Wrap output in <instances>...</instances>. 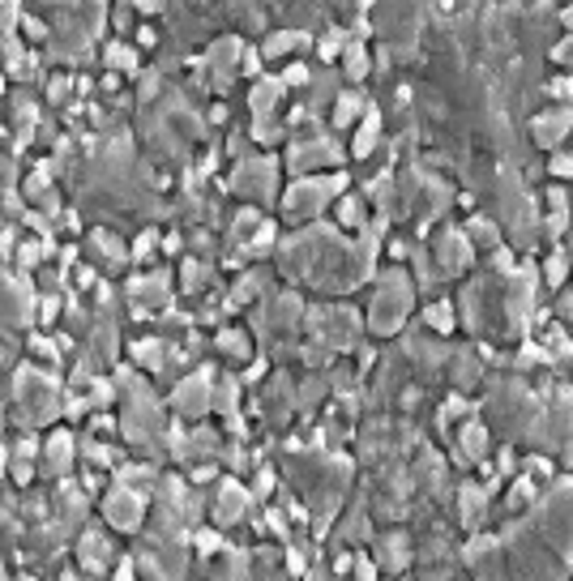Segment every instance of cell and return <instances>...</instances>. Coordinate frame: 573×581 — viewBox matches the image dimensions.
<instances>
[{"mask_svg":"<svg viewBox=\"0 0 573 581\" xmlns=\"http://www.w3.org/2000/svg\"><path fill=\"white\" fill-rule=\"evenodd\" d=\"M484 445H488V432H484V427H467V432H462L467 458H484Z\"/></svg>","mask_w":573,"mask_h":581,"instance_id":"cell-2","label":"cell"},{"mask_svg":"<svg viewBox=\"0 0 573 581\" xmlns=\"http://www.w3.org/2000/svg\"><path fill=\"white\" fill-rule=\"evenodd\" d=\"M218 347L227 350V355H249V338L236 333V330H223L218 333Z\"/></svg>","mask_w":573,"mask_h":581,"instance_id":"cell-3","label":"cell"},{"mask_svg":"<svg viewBox=\"0 0 573 581\" xmlns=\"http://www.w3.org/2000/svg\"><path fill=\"white\" fill-rule=\"evenodd\" d=\"M107 513H112V522H116V526L133 530V526L141 522V501L133 496V487H129V492H120V496H112V501H107Z\"/></svg>","mask_w":573,"mask_h":581,"instance_id":"cell-1","label":"cell"},{"mask_svg":"<svg viewBox=\"0 0 573 581\" xmlns=\"http://www.w3.org/2000/svg\"><path fill=\"white\" fill-rule=\"evenodd\" d=\"M450 304H433V308H428V325H433V330H450V325H454V316H450Z\"/></svg>","mask_w":573,"mask_h":581,"instance_id":"cell-4","label":"cell"}]
</instances>
